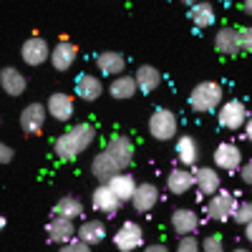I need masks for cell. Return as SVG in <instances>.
I'll list each match as a JSON object with an SVG mask.
<instances>
[{
    "mask_svg": "<svg viewBox=\"0 0 252 252\" xmlns=\"http://www.w3.org/2000/svg\"><path fill=\"white\" fill-rule=\"evenodd\" d=\"M94 141H96V129L89 121H81V124L68 126L66 134H61L53 141V152L61 161H73L86 152Z\"/></svg>",
    "mask_w": 252,
    "mask_h": 252,
    "instance_id": "obj_1",
    "label": "cell"
},
{
    "mask_svg": "<svg viewBox=\"0 0 252 252\" xmlns=\"http://www.w3.org/2000/svg\"><path fill=\"white\" fill-rule=\"evenodd\" d=\"M224 103V91L217 81H202L189 91V106H192L197 114H209L217 111Z\"/></svg>",
    "mask_w": 252,
    "mask_h": 252,
    "instance_id": "obj_2",
    "label": "cell"
},
{
    "mask_svg": "<svg viewBox=\"0 0 252 252\" xmlns=\"http://www.w3.org/2000/svg\"><path fill=\"white\" fill-rule=\"evenodd\" d=\"M177 129H179V119L172 109H154L152 116H149V134L157 139V141H172L177 136Z\"/></svg>",
    "mask_w": 252,
    "mask_h": 252,
    "instance_id": "obj_3",
    "label": "cell"
},
{
    "mask_svg": "<svg viewBox=\"0 0 252 252\" xmlns=\"http://www.w3.org/2000/svg\"><path fill=\"white\" fill-rule=\"evenodd\" d=\"M247 106L242 101H224L222 106L217 109V121L222 129L227 131H237V129H245L247 124Z\"/></svg>",
    "mask_w": 252,
    "mask_h": 252,
    "instance_id": "obj_4",
    "label": "cell"
},
{
    "mask_svg": "<svg viewBox=\"0 0 252 252\" xmlns=\"http://www.w3.org/2000/svg\"><path fill=\"white\" fill-rule=\"evenodd\" d=\"M235 209H237V199L229 192H222V189H220L217 194L209 197L204 212H207L209 220H215V222H227V220H232Z\"/></svg>",
    "mask_w": 252,
    "mask_h": 252,
    "instance_id": "obj_5",
    "label": "cell"
},
{
    "mask_svg": "<svg viewBox=\"0 0 252 252\" xmlns=\"http://www.w3.org/2000/svg\"><path fill=\"white\" fill-rule=\"evenodd\" d=\"M114 245L119 252H134L144 245V229L136 222H124L116 235H114Z\"/></svg>",
    "mask_w": 252,
    "mask_h": 252,
    "instance_id": "obj_6",
    "label": "cell"
},
{
    "mask_svg": "<svg viewBox=\"0 0 252 252\" xmlns=\"http://www.w3.org/2000/svg\"><path fill=\"white\" fill-rule=\"evenodd\" d=\"M242 152H240V146L232 144V141H222L217 144V149H215V166L222 172H237L242 169Z\"/></svg>",
    "mask_w": 252,
    "mask_h": 252,
    "instance_id": "obj_7",
    "label": "cell"
},
{
    "mask_svg": "<svg viewBox=\"0 0 252 252\" xmlns=\"http://www.w3.org/2000/svg\"><path fill=\"white\" fill-rule=\"evenodd\" d=\"M46 114H48V106H43V103H31V106H26L20 111V129L28 136L40 134L46 126Z\"/></svg>",
    "mask_w": 252,
    "mask_h": 252,
    "instance_id": "obj_8",
    "label": "cell"
},
{
    "mask_svg": "<svg viewBox=\"0 0 252 252\" xmlns=\"http://www.w3.org/2000/svg\"><path fill=\"white\" fill-rule=\"evenodd\" d=\"M20 56H23L28 66H40V63L51 61V46L40 35H31L23 43V48H20Z\"/></svg>",
    "mask_w": 252,
    "mask_h": 252,
    "instance_id": "obj_9",
    "label": "cell"
},
{
    "mask_svg": "<svg viewBox=\"0 0 252 252\" xmlns=\"http://www.w3.org/2000/svg\"><path fill=\"white\" fill-rule=\"evenodd\" d=\"M91 202H94V207L98 209V212H103L106 217H111V215H116L119 209H121V199L114 194V189L103 182V184H98L96 189H94V194H91Z\"/></svg>",
    "mask_w": 252,
    "mask_h": 252,
    "instance_id": "obj_10",
    "label": "cell"
},
{
    "mask_svg": "<svg viewBox=\"0 0 252 252\" xmlns=\"http://www.w3.org/2000/svg\"><path fill=\"white\" fill-rule=\"evenodd\" d=\"M215 51L220 56H237L242 53V40H240V31L237 28H220L215 33Z\"/></svg>",
    "mask_w": 252,
    "mask_h": 252,
    "instance_id": "obj_11",
    "label": "cell"
},
{
    "mask_svg": "<svg viewBox=\"0 0 252 252\" xmlns=\"http://www.w3.org/2000/svg\"><path fill=\"white\" fill-rule=\"evenodd\" d=\"M106 152L114 157V161L121 166V169H126V166L131 164V159H134V141L129 136L116 134V136H111L106 141Z\"/></svg>",
    "mask_w": 252,
    "mask_h": 252,
    "instance_id": "obj_12",
    "label": "cell"
},
{
    "mask_svg": "<svg viewBox=\"0 0 252 252\" xmlns=\"http://www.w3.org/2000/svg\"><path fill=\"white\" fill-rule=\"evenodd\" d=\"M76 56H78V48L71 43V40H58V43L51 48V66L56 71H68L73 63H76Z\"/></svg>",
    "mask_w": 252,
    "mask_h": 252,
    "instance_id": "obj_13",
    "label": "cell"
},
{
    "mask_svg": "<svg viewBox=\"0 0 252 252\" xmlns=\"http://www.w3.org/2000/svg\"><path fill=\"white\" fill-rule=\"evenodd\" d=\"M157 202H159V189H157V184H152V182H141V184L136 187L134 197H131V204H134V209H136L139 215L152 212V209L157 207Z\"/></svg>",
    "mask_w": 252,
    "mask_h": 252,
    "instance_id": "obj_14",
    "label": "cell"
},
{
    "mask_svg": "<svg viewBox=\"0 0 252 252\" xmlns=\"http://www.w3.org/2000/svg\"><path fill=\"white\" fill-rule=\"evenodd\" d=\"M46 235L51 242L56 245H66L73 240V235H78V227L73 224V220H66V217H53L46 227Z\"/></svg>",
    "mask_w": 252,
    "mask_h": 252,
    "instance_id": "obj_15",
    "label": "cell"
},
{
    "mask_svg": "<svg viewBox=\"0 0 252 252\" xmlns=\"http://www.w3.org/2000/svg\"><path fill=\"white\" fill-rule=\"evenodd\" d=\"M194 182L204 197H212L222 189V179L215 166H194Z\"/></svg>",
    "mask_w": 252,
    "mask_h": 252,
    "instance_id": "obj_16",
    "label": "cell"
},
{
    "mask_svg": "<svg viewBox=\"0 0 252 252\" xmlns=\"http://www.w3.org/2000/svg\"><path fill=\"white\" fill-rule=\"evenodd\" d=\"M46 106H48V116L61 121V124L71 121V116H73V98L68 94H61V91L51 94L48 101H46Z\"/></svg>",
    "mask_w": 252,
    "mask_h": 252,
    "instance_id": "obj_17",
    "label": "cell"
},
{
    "mask_svg": "<svg viewBox=\"0 0 252 252\" xmlns=\"http://www.w3.org/2000/svg\"><path fill=\"white\" fill-rule=\"evenodd\" d=\"M172 229L179 235V237H187V235H194L199 229V217L194 209H187V207H179L172 212Z\"/></svg>",
    "mask_w": 252,
    "mask_h": 252,
    "instance_id": "obj_18",
    "label": "cell"
},
{
    "mask_svg": "<svg viewBox=\"0 0 252 252\" xmlns=\"http://www.w3.org/2000/svg\"><path fill=\"white\" fill-rule=\"evenodd\" d=\"M192 187H197L194 182V172H189V166H177L166 174V189H169V194H187Z\"/></svg>",
    "mask_w": 252,
    "mask_h": 252,
    "instance_id": "obj_19",
    "label": "cell"
},
{
    "mask_svg": "<svg viewBox=\"0 0 252 252\" xmlns=\"http://www.w3.org/2000/svg\"><path fill=\"white\" fill-rule=\"evenodd\" d=\"M119 172H124V169L114 161V157H111L106 149L98 152V154L94 157V161H91V174H94L98 182H111Z\"/></svg>",
    "mask_w": 252,
    "mask_h": 252,
    "instance_id": "obj_20",
    "label": "cell"
},
{
    "mask_svg": "<svg viewBox=\"0 0 252 252\" xmlns=\"http://www.w3.org/2000/svg\"><path fill=\"white\" fill-rule=\"evenodd\" d=\"M96 66H98L101 76L116 78V76H121L124 68H126V56L119 53V51H103V53L96 56Z\"/></svg>",
    "mask_w": 252,
    "mask_h": 252,
    "instance_id": "obj_21",
    "label": "cell"
},
{
    "mask_svg": "<svg viewBox=\"0 0 252 252\" xmlns=\"http://www.w3.org/2000/svg\"><path fill=\"white\" fill-rule=\"evenodd\" d=\"M103 94V83L94 73H81L76 78V96L81 101H98Z\"/></svg>",
    "mask_w": 252,
    "mask_h": 252,
    "instance_id": "obj_22",
    "label": "cell"
},
{
    "mask_svg": "<svg viewBox=\"0 0 252 252\" xmlns=\"http://www.w3.org/2000/svg\"><path fill=\"white\" fill-rule=\"evenodd\" d=\"M174 152H177V161L182 166H197V161H199V144H197L194 136H189V134L179 136Z\"/></svg>",
    "mask_w": 252,
    "mask_h": 252,
    "instance_id": "obj_23",
    "label": "cell"
},
{
    "mask_svg": "<svg viewBox=\"0 0 252 252\" xmlns=\"http://www.w3.org/2000/svg\"><path fill=\"white\" fill-rule=\"evenodd\" d=\"M0 86H3V91H5L8 96H20V94L26 91L28 81H26V76L20 73L18 68L8 66V68L0 71Z\"/></svg>",
    "mask_w": 252,
    "mask_h": 252,
    "instance_id": "obj_24",
    "label": "cell"
},
{
    "mask_svg": "<svg viewBox=\"0 0 252 252\" xmlns=\"http://www.w3.org/2000/svg\"><path fill=\"white\" fill-rule=\"evenodd\" d=\"M189 20L194 23V28H209L215 23V5L207 0H197L194 5H189Z\"/></svg>",
    "mask_w": 252,
    "mask_h": 252,
    "instance_id": "obj_25",
    "label": "cell"
},
{
    "mask_svg": "<svg viewBox=\"0 0 252 252\" xmlns=\"http://www.w3.org/2000/svg\"><path fill=\"white\" fill-rule=\"evenodd\" d=\"M134 78H136V83H139V91H141V94H152V91H157V89H159V83H161V73H159V68L149 66V63L139 66L136 73H134Z\"/></svg>",
    "mask_w": 252,
    "mask_h": 252,
    "instance_id": "obj_26",
    "label": "cell"
},
{
    "mask_svg": "<svg viewBox=\"0 0 252 252\" xmlns=\"http://www.w3.org/2000/svg\"><path fill=\"white\" fill-rule=\"evenodd\" d=\"M111 189H114V194L121 199V202H131V197H134V192H136V179L129 174V172H119L111 182H106Z\"/></svg>",
    "mask_w": 252,
    "mask_h": 252,
    "instance_id": "obj_27",
    "label": "cell"
},
{
    "mask_svg": "<svg viewBox=\"0 0 252 252\" xmlns=\"http://www.w3.org/2000/svg\"><path fill=\"white\" fill-rule=\"evenodd\" d=\"M139 91V83L134 76H116L111 83H109V94L116 98V101H126V98H131L134 94Z\"/></svg>",
    "mask_w": 252,
    "mask_h": 252,
    "instance_id": "obj_28",
    "label": "cell"
},
{
    "mask_svg": "<svg viewBox=\"0 0 252 252\" xmlns=\"http://www.w3.org/2000/svg\"><path fill=\"white\" fill-rule=\"evenodd\" d=\"M78 237L94 247V245H98V242L106 240V224H103L101 220H86V222H81Z\"/></svg>",
    "mask_w": 252,
    "mask_h": 252,
    "instance_id": "obj_29",
    "label": "cell"
},
{
    "mask_svg": "<svg viewBox=\"0 0 252 252\" xmlns=\"http://www.w3.org/2000/svg\"><path fill=\"white\" fill-rule=\"evenodd\" d=\"M83 215V202L73 194L61 197L53 207V217H66V220H78Z\"/></svg>",
    "mask_w": 252,
    "mask_h": 252,
    "instance_id": "obj_30",
    "label": "cell"
},
{
    "mask_svg": "<svg viewBox=\"0 0 252 252\" xmlns=\"http://www.w3.org/2000/svg\"><path fill=\"white\" fill-rule=\"evenodd\" d=\"M232 220H235L237 224H250V222H252V202H250V199H247V202H237V209H235Z\"/></svg>",
    "mask_w": 252,
    "mask_h": 252,
    "instance_id": "obj_31",
    "label": "cell"
},
{
    "mask_svg": "<svg viewBox=\"0 0 252 252\" xmlns=\"http://www.w3.org/2000/svg\"><path fill=\"white\" fill-rule=\"evenodd\" d=\"M174 252H202V242H199L194 235L179 237V242H177V250H174Z\"/></svg>",
    "mask_w": 252,
    "mask_h": 252,
    "instance_id": "obj_32",
    "label": "cell"
},
{
    "mask_svg": "<svg viewBox=\"0 0 252 252\" xmlns=\"http://www.w3.org/2000/svg\"><path fill=\"white\" fill-rule=\"evenodd\" d=\"M202 252H224L222 235H207L202 240Z\"/></svg>",
    "mask_w": 252,
    "mask_h": 252,
    "instance_id": "obj_33",
    "label": "cell"
},
{
    "mask_svg": "<svg viewBox=\"0 0 252 252\" xmlns=\"http://www.w3.org/2000/svg\"><path fill=\"white\" fill-rule=\"evenodd\" d=\"M58 252H91V245L83 242V240L78 237V240H71V242H66V245H61Z\"/></svg>",
    "mask_w": 252,
    "mask_h": 252,
    "instance_id": "obj_34",
    "label": "cell"
},
{
    "mask_svg": "<svg viewBox=\"0 0 252 252\" xmlns=\"http://www.w3.org/2000/svg\"><path fill=\"white\" fill-rule=\"evenodd\" d=\"M240 40H242V51L252 53V26L250 28H240Z\"/></svg>",
    "mask_w": 252,
    "mask_h": 252,
    "instance_id": "obj_35",
    "label": "cell"
},
{
    "mask_svg": "<svg viewBox=\"0 0 252 252\" xmlns=\"http://www.w3.org/2000/svg\"><path fill=\"white\" fill-rule=\"evenodd\" d=\"M13 157H15L13 146H8V144L0 146V161H3V164H10V161H13Z\"/></svg>",
    "mask_w": 252,
    "mask_h": 252,
    "instance_id": "obj_36",
    "label": "cell"
},
{
    "mask_svg": "<svg viewBox=\"0 0 252 252\" xmlns=\"http://www.w3.org/2000/svg\"><path fill=\"white\" fill-rule=\"evenodd\" d=\"M240 177H242V182L252 184V159H247V161L242 164V169H240Z\"/></svg>",
    "mask_w": 252,
    "mask_h": 252,
    "instance_id": "obj_37",
    "label": "cell"
},
{
    "mask_svg": "<svg viewBox=\"0 0 252 252\" xmlns=\"http://www.w3.org/2000/svg\"><path fill=\"white\" fill-rule=\"evenodd\" d=\"M141 252H169V250H166V245H161V242H152V245H146Z\"/></svg>",
    "mask_w": 252,
    "mask_h": 252,
    "instance_id": "obj_38",
    "label": "cell"
},
{
    "mask_svg": "<svg viewBox=\"0 0 252 252\" xmlns=\"http://www.w3.org/2000/svg\"><path fill=\"white\" fill-rule=\"evenodd\" d=\"M245 136H247V141H252V116H250L247 124H245Z\"/></svg>",
    "mask_w": 252,
    "mask_h": 252,
    "instance_id": "obj_39",
    "label": "cell"
},
{
    "mask_svg": "<svg viewBox=\"0 0 252 252\" xmlns=\"http://www.w3.org/2000/svg\"><path fill=\"white\" fill-rule=\"evenodd\" d=\"M242 10H245L247 15H252V0H242Z\"/></svg>",
    "mask_w": 252,
    "mask_h": 252,
    "instance_id": "obj_40",
    "label": "cell"
},
{
    "mask_svg": "<svg viewBox=\"0 0 252 252\" xmlns=\"http://www.w3.org/2000/svg\"><path fill=\"white\" fill-rule=\"evenodd\" d=\"M245 237H247V242H252V222L245 224Z\"/></svg>",
    "mask_w": 252,
    "mask_h": 252,
    "instance_id": "obj_41",
    "label": "cell"
},
{
    "mask_svg": "<svg viewBox=\"0 0 252 252\" xmlns=\"http://www.w3.org/2000/svg\"><path fill=\"white\" fill-rule=\"evenodd\" d=\"M179 3H184V5H194L197 0H179Z\"/></svg>",
    "mask_w": 252,
    "mask_h": 252,
    "instance_id": "obj_42",
    "label": "cell"
},
{
    "mask_svg": "<svg viewBox=\"0 0 252 252\" xmlns=\"http://www.w3.org/2000/svg\"><path fill=\"white\" fill-rule=\"evenodd\" d=\"M232 252H250L247 247H237V250H232Z\"/></svg>",
    "mask_w": 252,
    "mask_h": 252,
    "instance_id": "obj_43",
    "label": "cell"
}]
</instances>
